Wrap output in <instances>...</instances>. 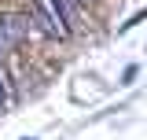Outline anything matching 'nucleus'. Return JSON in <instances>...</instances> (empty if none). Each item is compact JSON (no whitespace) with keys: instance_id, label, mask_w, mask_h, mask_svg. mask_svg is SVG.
<instances>
[{"instance_id":"nucleus-4","label":"nucleus","mask_w":147,"mask_h":140,"mask_svg":"<svg viewBox=\"0 0 147 140\" xmlns=\"http://www.w3.org/2000/svg\"><path fill=\"white\" fill-rule=\"evenodd\" d=\"M74 4H92V0H74Z\"/></svg>"},{"instance_id":"nucleus-1","label":"nucleus","mask_w":147,"mask_h":140,"mask_svg":"<svg viewBox=\"0 0 147 140\" xmlns=\"http://www.w3.org/2000/svg\"><path fill=\"white\" fill-rule=\"evenodd\" d=\"M33 11H37V22L44 26V33H52V37H66L70 33V18L63 15V7L55 0H37Z\"/></svg>"},{"instance_id":"nucleus-2","label":"nucleus","mask_w":147,"mask_h":140,"mask_svg":"<svg viewBox=\"0 0 147 140\" xmlns=\"http://www.w3.org/2000/svg\"><path fill=\"white\" fill-rule=\"evenodd\" d=\"M26 33V18L18 15H0V55H7Z\"/></svg>"},{"instance_id":"nucleus-3","label":"nucleus","mask_w":147,"mask_h":140,"mask_svg":"<svg viewBox=\"0 0 147 140\" xmlns=\"http://www.w3.org/2000/svg\"><path fill=\"white\" fill-rule=\"evenodd\" d=\"M7 103H11V92H7V74L0 70V114L7 111Z\"/></svg>"}]
</instances>
